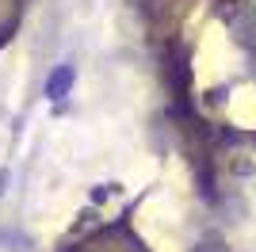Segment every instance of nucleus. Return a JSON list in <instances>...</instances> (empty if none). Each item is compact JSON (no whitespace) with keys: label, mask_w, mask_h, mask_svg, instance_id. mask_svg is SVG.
<instances>
[{"label":"nucleus","mask_w":256,"mask_h":252,"mask_svg":"<svg viewBox=\"0 0 256 252\" xmlns=\"http://www.w3.org/2000/svg\"><path fill=\"white\" fill-rule=\"evenodd\" d=\"M73 80H76V69H73V65H58V69L46 76V100H62V96L73 88Z\"/></svg>","instance_id":"1"}]
</instances>
